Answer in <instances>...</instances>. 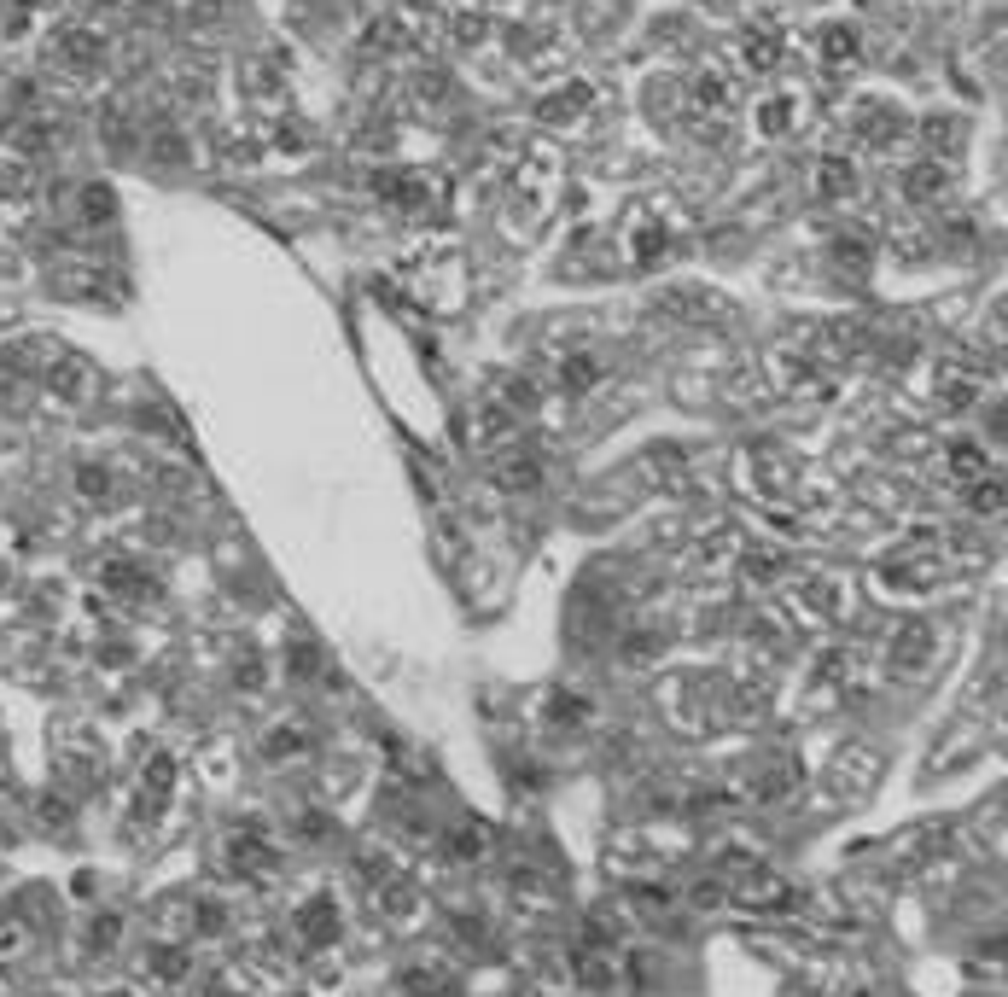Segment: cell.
<instances>
[{
  "mask_svg": "<svg viewBox=\"0 0 1008 997\" xmlns=\"http://www.w3.org/2000/svg\"><path fill=\"white\" fill-rule=\"evenodd\" d=\"M601 374H606V368L595 362V356H572V362H560V385H566V391H583V385H595Z\"/></svg>",
  "mask_w": 1008,
  "mask_h": 997,
  "instance_id": "13",
  "label": "cell"
},
{
  "mask_svg": "<svg viewBox=\"0 0 1008 997\" xmlns=\"http://www.w3.org/2000/svg\"><path fill=\"white\" fill-rule=\"evenodd\" d=\"M927 654H933L927 624H904V630H898V642H892V665H898V671H921Z\"/></svg>",
  "mask_w": 1008,
  "mask_h": 997,
  "instance_id": "3",
  "label": "cell"
},
{
  "mask_svg": "<svg viewBox=\"0 0 1008 997\" xmlns=\"http://www.w3.org/2000/svg\"><path fill=\"white\" fill-rule=\"evenodd\" d=\"M840 263H851V269L863 275V263H869V245H863V240H840Z\"/></svg>",
  "mask_w": 1008,
  "mask_h": 997,
  "instance_id": "15",
  "label": "cell"
},
{
  "mask_svg": "<svg viewBox=\"0 0 1008 997\" xmlns=\"http://www.w3.org/2000/svg\"><path fill=\"white\" fill-rule=\"evenodd\" d=\"M490 473H496V484H502V490H537L542 455H537V449H502Z\"/></svg>",
  "mask_w": 1008,
  "mask_h": 997,
  "instance_id": "2",
  "label": "cell"
},
{
  "mask_svg": "<svg viewBox=\"0 0 1008 997\" xmlns=\"http://www.w3.org/2000/svg\"><path fill=\"white\" fill-rule=\"evenodd\" d=\"M100 6H117V0H100Z\"/></svg>",
  "mask_w": 1008,
  "mask_h": 997,
  "instance_id": "17",
  "label": "cell"
},
{
  "mask_svg": "<svg viewBox=\"0 0 1008 997\" xmlns=\"http://www.w3.org/2000/svg\"><path fill=\"white\" fill-rule=\"evenodd\" d=\"M735 893H740V904H758V910H770V904H787V887L775 881L770 869H746L735 881Z\"/></svg>",
  "mask_w": 1008,
  "mask_h": 997,
  "instance_id": "4",
  "label": "cell"
},
{
  "mask_svg": "<svg viewBox=\"0 0 1008 997\" xmlns=\"http://www.w3.org/2000/svg\"><path fill=\"white\" fill-rule=\"evenodd\" d=\"M105 59V41L94 30H82V24H65V30L53 35V65L70 70V76H94Z\"/></svg>",
  "mask_w": 1008,
  "mask_h": 997,
  "instance_id": "1",
  "label": "cell"
},
{
  "mask_svg": "<svg viewBox=\"0 0 1008 997\" xmlns=\"http://www.w3.org/2000/svg\"><path fill=\"white\" fill-rule=\"evenodd\" d=\"M117 997H123V992H117Z\"/></svg>",
  "mask_w": 1008,
  "mask_h": 997,
  "instance_id": "18",
  "label": "cell"
},
{
  "mask_svg": "<svg viewBox=\"0 0 1008 997\" xmlns=\"http://www.w3.org/2000/svg\"><path fill=\"white\" fill-rule=\"evenodd\" d=\"M455 852H461V858H478V852H484V834H461Z\"/></svg>",
  "mask_w": 1008,
  "mask_h": 997,
  "instance_id": "16",
  "label": "cell"
},
{
  "mask_svg": "<svg viewBox=\"0 0 1008 997\" xmlns=\"http://www.w3.org/2000/svg\"><path fill=\"white\" fill-rule=\"evenodd\" d=\"M787 572V554H775V549H758V554H746V578H758V584H770V578H781Z\"/></svg>",
  "mask_w": 1008,
  "mask_h": 997,
  "instance_id": "14",
  "label": "cell"
},
{
  "mask_svg": "<svg viewBox=\"0 0 1008 997\" xmlns=\"http://www.w3.org/2000/svg\"><path fill=\"white\" fill-rule=\"evenodd\" d=\"M857 53H863V41H857V30L851 24H828L822 30V59L840 70V65H857Z\"/></svg>",
  "mask_w": 1008,
  "mask_h": 997,
  "instance_id": "6",
  "label": "cell"
},
{
  "mask_svg": "<svg viewBox=\"0 0 1008 997\" xmlns=\"http://www.w3.org/2000/svg\"><path fill=\"white\" fill-rule=\"evenodd\" d=\"M944 187H950V175H944L939 164H915V170H909V181H904V193L915 199V205H939Z\"/></svg>",
  "mask_w": 1008,
  "mask_h": 997,
  "instance_id": "7",
  "label": "cell"
},
{
  "mask_svg": "<svg viewBox=\"0 0 1008 997\" xmlns=\"http://www.w3.org/2000/svg\"><path fill=\"white\" fill-rule=\"evenodd\" d=\"M688 94H694L700 111H723V105H729V76H723V70H700Z\"/></svg>",
  "mask_w": 1008,
  "mask_h": 997,
  "instance_id": "9",
  "label": "cell"
},
{
  "mask_svg": "<svg viewBox=\"0 0 1008 997\" xmlns=\"http://www.w3.org/2000/svg\"><path fill=\"white\" fill-rule=\"evenodd\" d=\"M408 986H414V997H443L455 980H449V968L443 963H420L414 974H408Z\"/></svg>",
  "mask_w": 1008,
  "mask_h": 997,
  "instance_id": "12",
  "label": "cell"
},
{
  "mask_svg": "<svg viewBox=\"0 0 1008 997\" xmlns=\"http://www.w3.org/2000/svg\"><path fill=\"white\" fill-rule=\"evenodd\" d=\"M851 187H857V170H851L845 158H822V164H816V193H822V199H845Z\"/></svg>",
  "mask_w": 1008,
  "mask_h": 997,
  "instance_id": "8",
  "label": "cell"
},
{
  "mask_svg": "<svg viewBox=\"0 0 1008 997\" xmlns=\"http://www.w3.org/2000/svg\"><path fill=\"white\" fill-rule=\"evenodd\" d=\"M950 479L956 484H974V479H985V449L979 444H950Z\"/></svg>",
  "mask_w": 1008,
  "mask_h": 997,
  "instance_id": "10",
  "label": "cell"
},
{
  "mask_svg": "<svg viewBox=\"0 0 1008 997\" xmlns=\"http://www.w3.org/2000/svg\"><path fill=\"white\" fill-rule=\"evenodd\" d=\"M775 59H781V35H775V30H746V65L770 70Z\"/></svg>",
  "mask_w": 1008,
  "mask_h": 997,
  "instance_id": "11",
  "label": "cell"
},
{
  "mask_svg": "<svg viewBox=\"0 0 1008 997\" xmlns=\"http://www.w3.org/2000/svg\"><path fill=\"white\" fill-rule=\"evenodd\" d=\"M303 945H327L338 933V910H333V898H315V904H303Z\"/></svg>",
  "mask_w": 1008,
  "mask_h": 997,
  "instance_id": "5",
  "label": "cell"
}]
</instances>
